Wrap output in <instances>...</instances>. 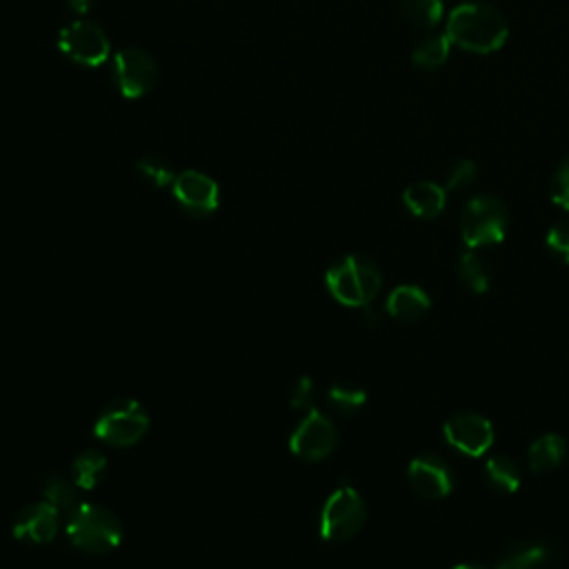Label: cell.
<instances>
[{
    "label": "cell",
    "instance_id": "6da1fadb",
    "mask_svg": "<svg viewBox=\"0 0 569 569\" xmlns=\"http://www.w3.org/2000/svg\"><path fill=\"white\" fill-rule=\"evenodd\" d=\"M509 36L505 16L487 2L458 4L447 20V38L469 53H493Z\"/></svg>",
    "mask_w": 569,
    "mask_h": 569
},
{
    "label": "cell",
    "instance_id": "7a4b0ae2",
    "mask_svg": "<svg viewBox=\"0 0 569 569\" xmlns=\"http://www.w3.org/2000/svg\"><path fill=\"white\" fill-rule=\"evenodd\" d=\"M67 538L76 549L100 556L120 545L122 525L111 509L93 502H80L67 516Z\"/></svg>",
    "mask_w": 569,
    "mask_h": 569
},
{
    "label": "cell",
    "instance_id": "3957f363",
    "mask_svg": "<svg viewBox=\"0 0 569 569\" xmlns=\"http://www.w3.org/2000/svg\"><path fill=\"white\" fill-rule=\"evenodd\" d=\"M325 282L329 293L347 307H367L378 296L382 287L380 269L365 256H342L336 260L327 273Z\"/></svg>",
    "mask_w": 569,
    "mask_h": 569
},
{
    "label": "cell",
    "instance_id": "277c9868",
    "mask_svg": "<svg viewBox=\"0 0 569 569\" xmlns=\"http://www.w3.org/2000/svg\"><path fill=\"white\" fill-rule=\"evenodd\" d=\"M149 429L147 409L133 398H118L107 402L96 422L93 433L109 447H131L136 445Z\"/></svg>",
    "mask_w": 569,
    "mask_h": 569
},
{
    "label": "cell",
    "instance_id": "5b68a950",
    "mask_svg": "<svg viewBox=\"0 0 569 569\" xmlns=\"http://www.w3.org/2000/svg\"><path fill=\"white\" fill-rule=\"evenodd\" d=\"M509 227L507 207L489 193L476 196L467 202L460 216V233L469 249L498 244L505 240Z\"/></svg>",
    "mask_w": 569,
    "mask_h": 569
},
{
    "label": "cell",
    "instance_id": "8992f818",
    "mask_svg": "<svg viewBox=\"0 0 569 569\" xmlns=\"http://www.w3.org/2000/svg\"><path fill=\"white\" fill-rule=\"evenodd\" d=\"M367 518V507L362 496L349 487H338L322 505L320 511V536L331 542H342L356 536Z\"/></svg>",
    "mask_w": 569,
    "mask_h": 569
},
{
    "label": "cell",
    "instance_id": "52a82bcc",
    "mask_svg": "<svg viewBox=\"0 0 569 569\" xmlns=\"http://www.w3.org/2000/svg\"><path fill=\"white\" fill-rule=\"evenodd\" d=\"M58 49L67 60L80 67H98L111 53V44L102 27L82 18L60 29Z\"/></svg>",
    "mask_w": 569,
    "mask_h": 569
},
{
    "label": "cell",
    "instance_id": "ba28073f",
    "mask_svg": "<svg viewBox=\"0 0 569 569\" xmlns=\"http://www.w3.org/2000/svg\"><path fill=\"white\" fill-rule=\"evenodd\" d=\"M111 73L118 91L124 98H142L158 82V64L140 47H124L116 51Z\"/></svg>",
    "mask_w": 569,
    "mask_h": 569
},
{
    "label": "cell",
    "instance_id": "9c48e42d",
    "mask_svg": "<svg viewBox=\"0 0 569 569\" xmlns=\"http://www.w3.org/2000/svg\"><path fill=\"white\" fill-rule=\"evenodd\" d=\"M338 445V429L336 425L320 413L316 407L307 411V416L298 422V427L289 436V451L307 462H318Z\"/></svg>",
    "mask_w": 569,
    "mask_h": 569
},
{
    "label": "cell",
    "instance_id": "30bf717a",
    "mask_svg": "<svg viewBox=\"0 0 569 569\" xmlns=\"http://www.w3.org/2000/svg\"><path fill=\"white\" fill-rule=\"evenodd\" d=\"M445 438L456 451H460L465 456H471V458H478V456H482L491 449L493 427L485 416L462 411V413H456L447 420Z\"/></svg>",
    "mask_w": 569,
    "mask_h": 569
},
{
    "label": "cell",
    "instance_id": "8fae6325",
    "mask_svg": "<svg viewBox=\"0 0 569 569\" xmlns=\"http://www.w3.org/2000/svg\"><path fill=\"white\" fill-rule=\"evenodd\" d=\"M171 193L176 202L191 216H209L218 209L220 191L218 182L196 169H187L176 176L171 184Z\"/></svg>",
    "mask_w": 569,
    "mask_h": 569
},
{
    "label": "cell",
    "instance_id": "7c38bea8",
    "mask_svg": "<svg viewBox=\"0 0 569 569\" xmlns=\"http://www.w3.org/2000/svg\"><path fill=\"white\" fill-rule=\"evenodd\" d=\"M407 478H409L411 487L416 489V493H420L427 500L447 498L451 493V489H453V471H451V467L442 458H438L433 453L416 456L409 462Z\"/></svg>",
    "mask_w": 569,
    "mask_h": 569
},
{
    "label": "cell",
    "instance_id": "4fadbf2b",
    "mask_svg": "<svg viewBox=\"0 0 569 569\" xmlns=\"http://www.w3.org/2000/svg\"><path fill=\"white\" fill-rule=\"evenodd\" d=\"M58 527H60V511L51 502L42 500L20 509L11 531H13V538L22 542L47 545L56 538Z\"/></svg>",
    "mask_w": 569,
    "mask_h": 569
},
{
    "label": "cell",
    "instance_id": "5bb4252c",
    "mask_svg": "<svg viewBox=\"0 0 569 569\" xmlns=\"http://www.w3.org/2000/svg\"><path fill=\"white\" fill-rule=\"evenodd\" d=\"M402 202L413 216L431 220V218H438L442 213V209L447 204V189L438 182L420 180V182H413L411 187L405 189Z\"/></svg>",
    "mask_w": 569,
    "mask_h": 569
},
{
    "label": "cell",
    "instance_id": "9a60e30c",
    "mask_svg": "<svg viewBox=\"0 0 569 569\" xmlns=\"http://www.w3.org/2000/svg\"><path fill=\"white\" fill-rule=\"evenodd\" d=\"M431 307V300L425 289L418 284H400L387 298V311L402 322L420 320Z\"/></svg>",
    "mask_w": 569,
    "mask_h": 569
},
{
    "label": "cell",
    "instance_id": "2e32d148",
    "mask_svg": "<svg viewBox=\"0 0 569 569\" xmlns=\"http://www.w3.org/2000/svg\"><path fill=\"white\" fill-rule=\"evenodd\" d=\"M556 551L545 542H520L513 545L500 558L496 569H551Z\"/></svg>",
    "mask_w": 569,
    "mask_h": 569
},
{
    "label": "cell",
    "instance_id": "e0dca14e",
    "mask_svg": "<svg viewBox=\"0 0 569 569\" xmlns=\"http://www.w3.org/2000/svg\"><path fill=\"white\" fill-rule=\"evenodd\" d=\"M567 456V440L558 433H545L529 445L527 458L533 471L556 469Z\"/></svg>",
    "mask_w": 569,
    "mask_h": 569
},
{
    "label": "cell",
    "instance_id": "ac0fdd59",
    "mask_svg": "<svg viewBox=\"0 0 569 569\" xmlns=\"http://www.w3.org/2000/svg\"><path fill=\"white\" fill-rule=\"evenodd\" d=\"M104 473H107V458L96 449H87L78 453L71 462V480L84 491H91L96 485H100Z\"/></svg>",
    "mask_w": 569,
    "mask_h": 569
},
{
    "label": "cell",
    "instance_id": "d6986e66",
    "mask_svg": "<svg viewBox=\"0 0 569 569\" xmlns=\"http://www.w3.org/2000/svg\"><path fill=\"white\" fill-rule=\"evenodd\" d=\"M485 480L500 493H513L520 487V469L509 456H491L485 462Z\"/></svg>",
    "mask_w": 569,
    "mask_h": 569
},
{
    "label": "cell",
    "instance_id": "ffe728a7",
    "mask_svg": "<svg viewBox=\"0 0 569 569\" xmlns=\"http://www.w3.org/2000/svg\"><path fill=\"white\" fill-rule=\"evenodd\" d=\"M78 485L73 480L60 478V476H47L42 482V496L47 502H51L60 516H69L82 500L78 493Z\"/></svg>",
    "mask_w": 569,
    "mask_h": 569
},
{
    "label": "cell",
    "instance_id": "44dd1931",
    "mask_svg": "<svg viewBox=\"0 0 569 569\" xmlns=\"http://www.w3.org/2000/svg\"><path fill=\"white\" fill-rule=\"evenodd\" d=\"M458 276L473 293H485L491 284V269L476 249H469L458 258Z\"/></svg>",
    "mask_w": 569,
    "mask_h": 569
},
{
    "label": "cell",
    "instance_id": "7402d4cb",
    "mask_svg": "<svg viewBox=\"0 0 569 569\" xmlns=\"http://www.w3.org/2000/svg\"><path fill=\"white\" fill-rule=\"evenodd\" d=\"M449 49H451V42L445 36H427L425 40H420L411 53V60L416 67H422V69H436L440 67L447 56H449Z\"/></svg>",
    "mask_w": 569,
    "mask_h": 569
},
{
    "label": "cell",
    "instance_id": "603a6c76",
    "mask_svg": "<svg viewBox=\"0 0 569 569\" xmlns=\"http://www.w3.org/2000/svg\"><path fill=\"white\" fill-rule=\"evenodd\" d=\"M365 402H367V391L360 387H353V385L336 382L327 391V405L340 416H351V413L360 411L365 407Z\"/></svg>",
    "mask_w": 569,
    "mask_h": 569
},
{
    "label": "cell",
    "instance_id": "cb8c5ba5",
    "mask_svg": "<svg viewBox=\"0 0 569 569\" xmlns=\"http://www.w3.org/2000/svg\"><path fill=\"white\" fill-rule=\"evenodd\" d=\"M402 16L416 27H436L442 18V0H402Z\"/></svg>",
    "mask_w": 569,
    "mask_h": 569
},
{
    "label": "cell",
    "instance_id": "d4e9b609",
    "mask_svg": "<svg viewBox=\"0 0 569 569\" xmlns=\"http://www.w3.org/2000/svg\"><path fill=\"white\" fill-rule=\"evenodd\" d=\"M136 169H138V173L147 180V182H151L153 187H171L173 184V180H176V173H173V169H171V164L164 160V158H160V156H142L138 162H136Z\"/></svg>",
    "mask_w": 569,
    "mask_h": 569
},
{
    "label": "cell",
    "instance_id": "484cf974",
    "mask_svg": "<svg viewBox=\"0 0 569 569\" xmlns=\"http://www.w3.org/2000/svg\"><path fill=\"white\" fill-rule=\"evenodd\" d=\"M476 173H478V169H476L473 160L462 158V160H458L456 164H451V169H449V173H447V180H445V182H447L445 189H449V191L467 189L469 184H473Z\"/></svg>",
    "mask_w": 569,
    "mask_h": 569
},
{
    "label": "cell",
    "instance_id": "4316f807",
    "mask_svg": "<svg viewBox=\"0 0 569 569\" xmlns=\"http://www.w3.org/2000/svg\"><path fill=\"white\" fill-rule=\"evenodd\" d=\"M551 200L569 211V158H565L551 178Z\"/></svg>",
    "mask_w": 569,
    "mask_h": 569
},
{
    "label": "cell",
    "instance_id": "83f0119b",
    "mask_svg": "<svg viewBox=\"0 0 569 569\" xmlns=\"http://www.w3.org/2000/svg\"><path fill=\"white\" fill-rule=\"evenodd\" d=\"M313 400H316V387H313V380L309 376H300L296 382H293V389H291V398H289V405L293 409H313Z\"/></svg>",
    "mask_w": 569,
    "mask_h": 569
},
{
    "label": "cell",
    "instance_id": "f1b7e54d",
    "mask_svg": "<svg viewBox=\"0 0 569 569\" xmlns=\"http://www.w3.org/2000/svg\"><path fill=\"white\" fill-rule=\"evenodd\" d=\"M547 247L562 260L569 264V220H562L558 224H553L547 233Z\"/></svg>",
    "mask_w": 569,
    "mask_h": 569
},
{
    "label": "cell",
    "instance_id": "f546056e",
    "mask_svg": "<svg viewBox=\"0 0 569 569\" xmlns=\"http://www.w3.org/2000/svg\"><path fill=\"white\" fill-rule=\"evenodd\" d=\"M64 4H67V9H69L71 13L84 16V13H89V11L93 9L96 0H64Z\"/></svg>",
    "mask_w": 569,
    "mask_h": 569
},
{
    "label": "cell",
    "instance_id": "4dcf8cb0",
    "mask_svg": "<svg viewBox=\"0 0 569 569\" xmlns=\"http://www.w3.org/2000/svg\"><path fill=\"white\" fill-rule=\"evenodd\" d=\"M451 569H480V567H476V565H456Z\"/></svg>",
    "mask_w": 569,
    "mask_h": 569
}]
</instances>
